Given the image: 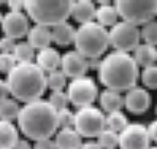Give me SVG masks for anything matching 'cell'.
<instances>
[{
	"label": "cell",
	"instance_id": "3",
	"mask_svg": "<svg viewBox=\"0 0 157 149\" xmlns=\"http://www.w3.org/2000/svg\"><path fill=\"white\" fill-rule=\"evenodd\" d=\"M10 94L25 103L41 99L47 90L46 73L33 63H17L6 74Z\"/></svg>",
	"mask_w": 157,
	"mask_h": 149
},
{
	"label": "cell",
	"instance_id": "37",
	"mask_svg": "<svg viewBox=\"0 0 157 149\" xmlns=\"http://www.w3.org/2000/svg\"><path fill=\"white\" fill-rule=\"evenodd\" d=\"M147 128V133H149L150 139L157 143V119L153 120Z\"/></svg>",
	"mask_w": 157,
	"mask_h": 149
},
{
	"label": "cell",
	"instance_id": "41",
	"mask_svg": "<svg viewBox=\"0 0 157 149\" xmlns=\"http://www.w3.org/2000/svg\"><path fill=\"white\" fill-rule=\"evenodd\" d=\"M147 149H157V146H150Z\"/></svg>",
	"mask_w": 157,
	"mask_h": 149
},
{
	"label": "cell",
	"instance_id": "21",
	"mask_svg": "<svg viewBox=\"0 0 157 149\" xmlns=\"http://www.w3.org/2000/svg\"><path fill=\"white\" fill-rule=\"evenodd\" d=\"M134 60L138 67H145L155 65L157 61V49L147 44H139L134 50Z\"/></svg>",
	"mask_w": 157,
	"mask_h": 149
},
{
	"label": "cell",
	"instance_id": "5",
	"mask_svg": "<svg viewBox=\"0 0 157 149\" xmlns=\"http://www.w3.org/2000/svg\"><path fill=\"white\" fill-rule=\"evenodd\" d=\"M73 44L75 50L86 59H99L109 46L108 31L94 20L80 25Z\"/></svg>",
	"mask_w": 157,
	"mask_h": 149
},
{
	"label": "cell",
	"instance_id": "24",
	"mask_svg": "<svg viewBox=\"0 0 157 149\" xmlns=\"http://www.w3.org/2000/svg\"><path fill=\"white\" fill-rule=\"evenodd\" d=\"M13 57L17 63H33L35 59V49L28 42H19L16 43L13 51Z\"/></svg>",
	"mask_w": 157,
	"mask_h": 149
},
{
	"label": "cell",
	"instance_id": "27",
	"mask_svg": "<svg viewBox=\"0 0 157 149\" xmlns=\"http://www.w3.org/2000/svg\"><path fill=\"white\" fill-rule=\"evenodd\" d=\"M97 139V142L102 149H115L119 146V133L107 128H105Z\"/></svg>",
	"mask_w": 157,
	"mask_h": 149
},
{
	"label": "cell",
	"instance_id": "16",
	"mask_svg": "<svg viewBox=\"0 0 157 149\" xmlns=\"http://www.w3.org/2000/svg\"><path fill=\"white\" fill-rule=\"evenodd\" d=\"M28 43L38 51L50 47V43L52 42L51 38V29L44 26L34 25L30 28L29 32L27 34Z\"/></svg>",
	"mask_w": 157,
	"mask_h": 149
},
{
	"label": "cell",
	"instance_id": "28",
	"mask_svg": "<svg viewBox=\"0 0 157 149\" xmlns=\"http://www.w3.org/2000/svg\"><path fill=\"white\" fill-rule=\"evenodd\" d=\"M140 36L145 44L157 47V20H151L142 26L140 30Z\"/></svg>",
	"mask_w": 157,
	"mask_h": 149
},
{
	"label": "cell",
	"instance_id": "34",
	"mask_svg": "<svg viewBox=\"0 0 157 149\" xmlns=\"http://www.w3.org/2000/svg\"><path fill=\"white\" fill-rule=\"evenodd\" d=\"M33 149H57L55 145L54 139H43L36 141L35 144L33 145Z\"/></svg>",
	"mask_w": 157,
	"mask_h": 149
},
{
	"label": "cell",
	"instance_id": "26",
	"mask_svg": "<svg viewBox=\"0 0 157 149\" xmlns=\"http://www.w3.org/2000/svg\"><path fill=\"white\" fill-rule=\"evenodd\" d=\"M47 80V88H50L51 92L63 91L67 84V77L61 69H56L46 74Z\"/></svg>",
	"mask_w": 157,
	"mask_h": 149
},
{
	"label": "cell",
	"instance_id": "19",
	"mask_svg": "<svg viewBox=\"0 0 157 149\" xmlns=\"http://www.w3.org/2000/svg\"><path fill=\"white\" fill-rule=\"evenodd\" d=\"M98 98L101 109L107 114L116 111H121V109L124 107L123 96L121 95V93L116 92V91L106 88L99 95Z\"/></svg>",
	"mask_w": 157,
	"mask_h": 149
},
{
	"label": "cell",
	"instance_id": "33",
	"mask_svg": "<svg viewBox=\"0 0 157 149\" xmlns=\"http://www.w3.org/2000/svg\"><path fill=\"white\" fill-rule=\"evenodd\" d=\"M16 42L10 37L3 36L0 38V53H13Z\"/></svg>",
	"mask_w": 157,
	"mask_h": 149
},
{
	"label": "cell",
	"instance_id": "4",
	"mask_svg": "<svg viewBox=\"0 0 157 149\" xmlns=\"http://www.w3.org/2000/svg\"><path fill=\"white\" fill-rule=\"evenodd\" d=\"M72 3L71 0H25V10L36 25L53 28L67 22Z\"/></svg>",
	"mask_w": 157,
	"mask_h": 149
},
{
	"label": "cell",
	"instance_id": "20",
	"mask_svg": "<svg viewBox=\"0 0 157 149\" xmlns=\"http://www.w3.org/2000/svg\"><path fill=\"white\" fill-rule=\"evenodd\" d=\"M75 28L69 22L62 24L51 28V38L52 42L59 46H68L75 42Z\"/></svg>",
	"mask_w": 157,
	"mask_h": 149
},
{
	"label": "cell",
	"instance_id": "43",
	"mask_svg": "<svg viewBox=\"0 0 157 149\" xmlns=\"http://www.w3.org/2000/svg\"><path fill=\"white\" fill-rule=\"evenodd\" d=\"M115 149H118V148H115Z\"/></svg>",
	"mask_w": 157,
	"mask_h": 149
},
{
	"label": "cell",
	"instance_id": "32",
	"mask_svg": "<svg viewBox=\"0 0 157 149\" xmlns=\"http://www.w3.org/2000/svg\"><path fill=\"white\" fill-rule=\"evenodd\" d=\"M17 64L12 53H0V73L8 74Z\"/></svg>",
	"mask_w": 157,
	"mask_h": 149
},
{
	"label": "cell",
	"instance_id": "11",
	"mask_svg": "<svg viewBox=\"0 0 157 149\" xmlns=\"http://www.w3.org/2000/svg\"><path fill=\"white\" fill-rule=\"evenodd\" d=\"M1 28L6 37L12 39L21 38L30 30V22L24 12H8L2 18Z\"/></svg>",
	"mask_w": 157,
	"mask_h": 149
},
{
	"label": "cell",
	"instance_id": "2",
	"mask_svg": "<svg viewBox=\"0 0 157 149\" xmlns=\"http://www.w3.org/2000/svg\"><path fill=\"white\" fill-rule=\"evenodd\" d=\"M17 120L22 133L35 142L50 139L59 129L57 111L44 99L25 103Z\"/></svg>",
	"mask_w": 157,
	"mask_h": 149
},
{
	"label": "cell",
	"instance_id": "38",
	"mask_svg": "<svg viewBox=\"0 0 157 149\" xmlns=\"http://www.w3.org/2000/svg\"><path fill=\"white\" fill-rule=\"evenodd\" d=\"M13 149H33V146L27 139H19L17 143L15 144V146L13 147Z\"/></svg>",
	"mask_w": 157,
	"mask_h": 149
},
{
	"label": "cell",
	"instance_id": "15",
	"mask_svg": "<svg viewBox=\"0 0 157 149\" xmlns=\"http://www.w3.org/2000/svg\"><path fill=\"white\" fill-rule=\"evenodd\" d=\"M62 55L55 48L47 47L38 51L35 57V64L45 73H51L59 69Z\"/></svg>",
	"mask_w": 157,
	"mask_h": 149
},
{
	"label": "cell",
	"instance_id": "9",
	"mask_svg": "<svg viewBox=\"0 0 157 149\" xmlns=\"http://www.w3.org/2000/svg\"><path fill=\"white\" fill-rule=\"evenodd\" d=\"M66 93L69 102L78 109L92 106L99 97V90L96 82L87 76L72 79L68 84Z\"/></svg>",
	"mask_w": 157,
	"mask_h": 149
},
{
	"label": "cell",
	"instance_id": "1",
	"mask_svg": "<svg viewBox=\"0 0 157 149\" xmlns=\"http://www.w3.org/2000/svg\"><path fill=\"white\" fill-rule=\"evenodd\" d=\"M98 77L108 90L128 92L137 84L139 67L130 53L114 50L100 61Z\"/></svg>",
	"mask_w": 157,
	"mask_h": 149
},
{
	"label": "cell",
	"instance_id": "31",
	"mask_svg": "<svg viewBox=\"0 0 157 149\" xmlns=\"http://www.w3.org/2000/svg\"><path fill=\"white\" fill-rule=\"evenodd\" d=\"M57 124L61 129L73 128L75 126V113L68 108L57 111Z\"/></svg>",
	"mask_w": 157,
	"mask_h": 149
},
{
	"label": "cell",
	"instance_id": "35",
	"mask_svg": "<svg viewBox=\"0 0 157 149\" xmlns=\"http://www.w3.org/2000/svg\"><path fill=\"white\" fill-rule=\"evenodd\" d=\"M6 4L10 8L11 12H22V10H25V1L9 0V1H6Z\"/></svg>",
	"mask_w": 157,
	"mask_h": 149
},
{
	"label": "cell",
	"instance_id": "10",
	"mask_svg": "<svg viewBox=\"0 0 157 149\" xmlns=\"http://www.w3.org/2000/svg\"><path fill=\"white\" fill-rule=\"evenodd\" d=\"M150 146L147 128L142 124H128L119 133V149H147Z\"/></svg>",
	"mask_w": 157,
	"mask_h": 149
},
{
	"label": "cell",
	"instance_id": "25",
	"mask_svg": "<svg viewBox=\"0 0 157 149\" xmlns=\"http://www.w3.org/2000/svg\"><path fill=\"white\" fill-rule=\"evenodd\" d=\"M128 125V117L121 111H116L107 114L106 116V128L117 133H120Z\"/></svg>",
	"mask_w": 157,
	"mask_h": 149
},
{
	"label": "cell",
	"instance_id": "22",
	"mask_svg": "<svg viewBox=\"0 0 157 149\" xmlns=\"http://www.w3.org/2000/svg\"><path fill=\"white\" fill-rule=\"evenodd\" d=\"M18 139L17 127L12 122L0 119V149H13Z\"/></svg>",
	"mask_w": 157,
	"mask_h": 149
},
{
	"label": "cell",
	"instance_id": "14",
	"mask_svg": "<svg viewBox=\"0 0 157 149\" xmlns=\"http://www.w3.org/2000/svg\"><path fill=\"white\" fill-rule=\"evenodd\" d=\"M97 6L90 0H77L73 1L71 14L72 18L80 25L88 24L96 19Z\"/></svg>",
	"mask_w": 157,
	"mask_h": 149
},
{
	"label": "cell",
	"instance_id": "23",
	"mask_svg": "<svg viewBox=\"0 0 157 149\" xmlns=\"http://www.w3.org/2000/svg\"><path fill=\"white\" fill-rule=\"evenodd\" d=\"M20 106L14 98H6L0 102V119L12 122L17 119L20 113Z\"/></svg>",
	"mask_w": 157,
	"mask_h": 149
},
{
	"label": "cell",
	"instance_id": "36",
	"mask_svg": "<svg viewBox=\"0 0 157 149\" xmlns=\"http://www.w3.org/2000/svg\"><path fill=\"white\" fill-rule=\"evenodd\" d=\"M9 95H10V91H9L8 83L6 80L0 79V102L9 98Z\"/></svg>",
	"mask_w": 157,
	"mask_h": 149
},
{
	"label": "cell",
	"instance_id": "8",
	"mask_svg": "<svg viewBox=\"0 0 157 149\" xmlns=\"http://www.w3.org/2000/svg\"><path fill=\"white\" fill-rule=\"evenodd\" d=\"M109 45L115 51L130 53L140 44V29L124 20L118 22L108 31Z\"/></svg>",
	"mask_w": 157,
	"mask_h": 149
},
{
	"label": "cell",
	"instance_id": "42",
	"mask_svg": "<svg viewBox=\"0 0 157 149\" xmlns=\"http://www.w3.org/2000/svg\"><path fill=\"white\" fill-rule=\"evenodd\" d=\"M156 114H157V107H156Z\"/></svg>",
	"mask_w": 157,
	"mask_h": 149
},
{
	"label": "cell",
	"instance_id": "12",
	"mask_svg": "<svg viewBox=\"0 0 157 149\" xmlns=\"http://www.w3.org/2000/svg\"><path fill=\"white\" fill-rule=\"evenodd\" d=\"M89 69L88 61L77 50L68 51L62 55L61 70L71 80L85 76Z\"/></svg>",
	"mask_w": 157,
	"mask_h": 149
},
{
	"label": "cell",
	"instance_id": "6",
	"mask_svg": "<svg viewBox=\"0 0 157 149\" xmlns=\"http://www.w3.org/2000/svg\"><path fill=\"white\" fill-rule=\"evenodd\" d=\"M119 17L134 26H144L157 16V0H117L114 2Z\"/></svg>",
	"mask_w": 157,
	"mask_h": 149
},
{
	"label": "cell",
	"instance_id": "40",
	"mask_svg": "<svg viewBox=\"0 0 157 149\" xmlns=\"http://www.w3.org/2000/svg\"><path fill=\"white\" fill-rule=\"evenodd\" d=\"M2 18H3V15H2L1 11H0V25H1V22H2Z\"/></svg>",
	"mask_w": 157,
	"mask_h": 149
},
{
	"label": "cell",
	"instance_id": "44",
	"mask_svg": "<svg viewBox=\"0 0 157 149\" xmlns=\"http://www.w3.org/2000/svg\"><path fill=\"white\" fill-rule=\"evenodd\" d=\"M156 63H157V61H156Z\"/></svg>",
	"mask_w": 157,
	"mask_h": 149
},
{
	"label": "cell",
	"instance_id": "17",
	"mask_svg": "<svg viewBox=\"0 0 157 149\" xmlns=\"http://www.w3.org/2000/svg\"><path fill=\"white\" fill-rule=\"evenodd\" d=\"M57 149H81L83 145L82 136L75 128L59 129L54 139Z\"/></svg>",
	"mask_w": 157,
	"mask_h": 149
},
{
	"label": "cell",
	"instance_id": "39",
	"mask_svg": "<svg viewBox=\"0 0 157 149\" xmlns=\"http://www.w3.org/2000/svg\"><path fill=\"white\" fill-rule=\"evenodd\" d=\"M81 149H102L101 146L98 144V142L94 141H88L86 143H83Z\"/></svg>",
	"mask_w": 157,
	"mask_h": 149
},
{
	"label": "cell",
	"instance_id": "18",
	"mask_svg": "<svg viewBox=\"0 0 157 149\" xmlns=\"http://www.w3.org/2000/svg\"><path fill=\"white\" fill-rule=\"evenodd\" d=\"M119 14L114 4L109 1H100L99 6L97 8L96 12V20L99 25L102 27L112 28L118 22Z\"/></svg>",
	"mask_w": 157,
	"mask_h": 149
},
{
	"label": "cell",
	"instance_id": "29",
	"mask_svg": "<svg viewBox=\"0 0 157 149\" xmlns=\"http://www.w3.org/2000/svg\"><path fill=\"white\" fill-rule=\"evenodd\" d=\"M140 78L142 84L147 88L157 90V64L144 68Z\"/></svg>",
	"mask_w": 157,
	"mask_h": 149
},
{
	"label": "cell",
	"instance_id": "30",
	"mask_svg": "<svg viewBox=\"0 0 157 149\" xmlns=\"http://www.w3.org/2000/svg\"><path fill=\"white\" fill-rule=\"evenodd\" d=\"M48 102L55 109L56 111L63 110V109L68 108L69 102L68 95L64 91H57V92H51L49 95Z\"/></svg>",
	"mask_w": 157,
	"mask_h": 149
},
{
	"label": "cell",
	"instance_id": "13",
	"mask_svg": "<svg viewBox=\"0 0 157 149\" xmlns=\"http://www.w3.org/2000/svg\"><path fill=\"white\" fill-rule=\"evenodd\" d=\"M123 98L126 110L135 115H140L147 112L152 101L149 92L145 88L137 85L128 90Z\"/></svg>",
	"mask_w": 157,
	"mask_h": 149
},
{
	"label": "cell",
	"instance_id": "7",
	"mask_svg": "<svg viewBox=\"0 0 157 149\" xmlns=\"http://www.w3.org/2000/svg\"><path fill=\"white\" fill-rule=\"evenodd\" d=\"M73 128L82 137L92 139L106 128V116L104 112L94 106L78 109L75 113Z\"/></svg>",
	"mask_w": 157,
	"mask_h": 149
}]
</instances>
